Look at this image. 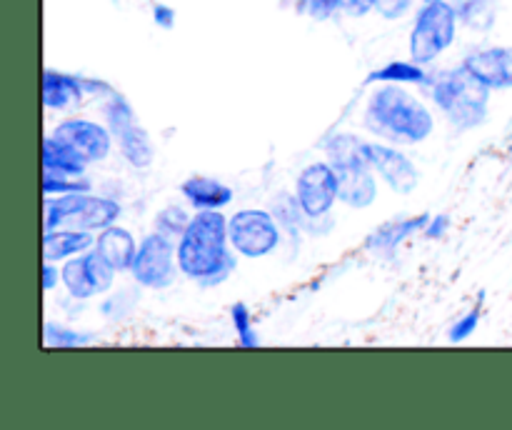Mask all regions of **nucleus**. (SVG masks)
<instances>
[{
	"label": "nucleus",
	"mask_w": 512,
	"mask_h": 430,
	"mask_svg": "<svg viewBox=\"0 0 512 430\" xmlns=\"http://www.w3.org/2000/svg\"><path fill=\"white\" fill-rule=\"evenodd\" d=\"M58 283L60 268H55L53 260H43V265H40V285H43V290H53Z\"/></svg>",
	"instance_id": "nucleus-33"
},
{
	"label": "nucleus",
	"mask_w": 512,
	"mask_h": 430,
	"mask_svg": "<svg viewBox=\"0 0 512 430\" xmlns=\"http://www.w3.org/2000/svg\"><path fill=\"white\" fill-rule=\"evenodd\" d=\"M230 318H233V328L238 333V340L243 348H258L260 335L253 330V320H250V310L245 303H233L230 308Z\"/></svg>",
	"instance_id": "nucleus-25"
},
{
	"label": "nucleus",
	"mask_w": 512,
	"mask_h": 430,
	"mask_svg": "<svg viewBox=\"0 0 512 430\" xmlns=\"http://www.w3.org/2000/svg\"><path fill=\"white\" fill-rule=\"evenodd\" d=\"M120 218L118 200L103 198L90 193H68L55 195L45 200L43 233L60 228L75 230H103Z\"/></svg>",
	"instance_id": "nucleus-5"
},
{
	"label": "nucleus",
	"mask_w": 512,
	"mask_h": 430,
	"mask_svg": "<svg viewBox=\"0 0 512 430\" xmlns=\"http://www.w3.org/2000/svg\"><path fill=\"white\" fill-rule=\"evenodd\" d=\"M430 218H433V215L420 213V215H413V218L393 220V223L380 225V228H375L373 233L368 235L365 245H368V250H373V253H383V255L395 253V250H398V245L405 243L410 235H415V233H420V230L428 228Z\"/></svg>",
	"instance_id": "nucleus-17"
},
{
	"label": "nucleus",
	"mask_w": 512,
	"mask_h": 430,
	"mask_svg": "<svg viewBox=\"0 0 512 430\" xmlns=\"http://www.w3.org/2000/svg\"><path fill=\"white\" fill-rule=\"evenodd\" d=\"M228 218L223 210H198L178 240L180 273L200 285L223 283L235 268Z\"/></svg>",
	"instance_id": "nucleus-1"
},
{
	"label": "nucleus",
	"mask_w": 512,
	"mask_h": 430,
	"mask_svg": "<svg viewBox=\"0 0 512 430\" xmlns=\"http://www.w3.org/2000/svg\"><path fill=\"white\" fill-rule=\"evenodd\" d=\"M190 218H193V215L185 213L183 208H175V205H170V208L160 210V215L155 218V225H158L160 233L170 235V238H173V235H178L180 238V235L185 233V228H188Z\"/></svg>",
	"instance_id": "nucleus-27"
},
{
	"label": "nucleus",
	"mask_w": 512,
	"mask_h": 430,
	"mask_svg": "<svg viewBox=\"0 0 512 430\" xmlns=\"http://www.w3.org/2000/svg\"><path fill=\"white\" fill-rule=\"evenodd\" d=\"M90 183L80 178H68V175H50L43 173V193L45 195H68V193H88Z\"/></svg>",
	"instance_id": "nucleus-26"
},
{
	"label": "nucleus",
	"mask_w": 512,
	"mask_h": 430,
	"mask_svg": "<svg viewBox=\"0 0 512 430\" xmlns=\"http://www.w3.org/2000/svg\"><path fill=\"white\" fill-rule=\"evenodd\" d=\"M465 70L490 90H510L512 88V48H478L470 50L463 58Z\"/></svg>",
	"instance_id": "nucleus-13"
},
{
	"label": "nucleus",
	"mask_w": 512,
	"mask_h": 430,
	"mask_svg": "<svg viewBox=\"0 0 512 430\" xmlns=\"http://www.w3.org/2000/svg\"><path fill=\"white\" fill-rule=\"evenodd\" d=\"M460 25L475 33H485L498 20V0H450Z\"/></svg>",
	"instance_id": "nucleus-22"
},
{
	"label": "nucleus",
	"mask_w": 512,
	"mask_h": 430,
	"mask_svg": "<svg viewBox=\"0 0 512 430\" xmlns=\"http://www.w3.org/2000/svg\"><path fill=\"white\" fill-rule=\"evenodd\" d=\"M88 165L90 163H85L70 145H65L63 140H58L55 135H48V138L43 140V173L83 178Z\"/></svg>",
	"instance_id": "nucleus-19"
},
{
	"label": "nucleus",
	"mask_w": 512,
	"mask_h": 430,
	"mask_svg": "<svg viewBox=\"0 0 512 430\" xmlns=\"http://www.w3.org/2000/svg\"><path fill=\"white\" fill-rule=\"evenodd\" d=\"M410 8H413V0H378L375 13L383 15L385 20H400L408 15Z\"/></svg>",
	"instance_id": "nucleus-30"
},
{
	"label": "nucleus",
	"mask_w": 512,
	"mask_h": 430,
	"mask_svg": "<svg viewBox=\"0 0 512 430\" xmlns=\"http://www.w3.org/2000/svg\"><path fill=\"white\" fill-rule=\"evenodd\" d=\"M180 190L195 210H223L233 200L230 185L208 178V175H193V178L183 180Z\"/></svg>",
	"instance_id": "nucleus-18"
},
{
	"label": "nucleus",
	"mask_w": 512,
	"mask_h": 430,
	"mask_svg": "<svg viewBox=\"0 0 512 430\" xmlns=\"http://www.w3.org/2000/svg\"><path fill=\"white\" fill-rule=\"evenodd\" d=\"M105 123H108L113 138H118L123 130H128L130 125L138 123V120H135L133 105H130L128 100H125V95H120L118 90H115L108 98V103H105Z\"/></svg>",
	"instance_id": "nucleus-23"
},
{
	"label": "nucleus",
	"mask_w": 512,
	"mask_h": 430,
	"mask_svg": "<svg viewBox=\"0 0 512 430\" xmlns=\"http://www.w3.org/2000/svg\"><path fill=\"white\" fill-rule=\"evenodd\" d=\"M448 228H450V215L443 213V215H433L428 223V228H425L423 233H425V238L435 240V238H443V235L448 233Z\"/></svg>",
	"instance_id": "nucleus-34"
},
{
	"label": "nucleus",
	"mask_w": 512,
	"mask_h": 430,
	"mask_svg": "<svg viewBox=\"0 0 512 430\" xmlns=\"http://www.w3.org/2000/svg\"><path fill=\"white\" fill-rule=\"evenodd\" d=\"M153 20L155 25H160L163 30L175 28V8H170L168 3H155L153 5Z\"/></svg>",
	"instance_id": "nucleus-32"
},
{
	"label": "nucleus",
	"mask_w": 512,
	"mask_h": 430,
	"mask_svg": "<svg viewBox=\"0 0 512 430\" xmlns=\"http://www.w3.org/2000/svg\"><path fill=\"white\" fill-rule=\"evenodd\" d=\"M480 315H483V303H478L473 310H468V313H465L463 318L455 320L453 328H450V333H448L450 343H463V340H468L470 335H473L475 330H478Z\"/></svg>",
	"instance_id": "nucleus-28"
},
{
	"label": "nucleus",
	"mask_w": 512,
	"mask_h": 430,
	"mask_svg": "<svg viewBox=\"0 0 512 430\" xmlns=\"http://www.w3.org/2000/svg\"><path fill=\"white\" fill-rule=\"evenodd\" d=\"M428 70L425 65L410 60H390V63L380 65L378 70L365 78V83H395V85H430Z\"/></svg>",
	"instance_id": "nucleus-20"
},
{
	"label": "nucleus",
	"mask_w": 512,
	"mask_h": 430,
	"mask_svg": "<svg viewBox=\"0 0 512 430\" xmlns=\"http://www.w3.org/2000/svg\"><path fill=\"white\" fill-rule=\"evenodd\" d=\"M458 25L450 0H423L410 30V58L420 65L435 63L455 43Z\"/></svg>",
	"instance_id": "nucleus-6"
},
{
	"label": "nucleus",
	"mask_w": 512,
	"mask_h": 430,
	"mask_svg": "<svg viewBox=\"0 0 512 430\" xmlns=\"http://www.w3.org/2000/svg\"><path fill=\"white\" fill-rule=\"evenodd\" d=\"M58 140L75 150L85 163H100L110 155L113 148V133L105 125L85 118H65L60 120L58 128L53 130Z\"/></svg>",
	"instance_id": "nucleus-11"
},
{
	"label": "nucleus",
	"mask_w": 512,
	"mask_h": 430,
	"mask_svg": "<svg viewBox=\"0 0 512 430\" xmlns=\"http://www.w3.org/2000/svg\"><path fill=\"white\" fill-rule=\"evenodd\" d=\"M328 163L338 173V195L340 203L348 208L365 210L378 198V180L375 170L370 165L365 140H360L353 133H338L325 143Z\"/></svg>",
	"instance_id": "nucleus-3"
},
{
	"label": "nucleus",
	"mask_w": 512,
	"mask_h": 430,
	"mask_svg": "<svg viewBox=\"0 0 512 430\" xmlns=\"http://www.w3.org/2000/svg\"><path fill=\"white\" fill-rule=\"evenodd\" d=\"M95 238L98 235L93 230H75V228H60V230H48L43 233V260H70L75 255L88 253L90 248H95Z\"/></svg>",
	"instance_id": "nucleus-15"
},
{
	"label": "nucleus",
	"mask_w": 512,
	"mask_h": 430,
	"mask_svg": "<svg viewBox=\"0 0 512 430\" xmlns=\"http://www.w3.org/2000/svg\"><path fill=\"white\" fill-rule=\"evenodd\" d=\"M90 340H93L90 335L78 333V330H70L58 323H45L43 328V343L48 345V348H80V345H88Z\"/></svg>",
	"instance_id": "nucleus-24"
},
{
	"label": "nucleus",
	"mask_w": 512,
	"mask_h": 430,
	"mask_svg": "<svg viewBox=\"0 0 512 430\" xmlns=\"http://www.w3.org/2000/svg\"><path fill=\"white\" fill-rule=\"evenodd\" d=\"M115 273L118 270L98 250L90 248L88 253L65 260L63 268H60V283L75 300H88L100 293H108L113 288Z\"/></svg>",
	"instance_id": "nucleus-9"
},
{
	"label": "nucleus",
	"mask_w": 512,
	"mask_h": 430,
	"mask_svg": "<svg viewBox=\"0 0 512 430\" xmlns=\"http://www.w3.org/2000/svg\"><path fill=\"white\" fill-rule=\"evenodd\" d=\"M115 140H118L123 158L128 160L133 168L143 170L153 163L155 150H153V143H150L148 130H145L143 125H138V123L130 125V128L123 130V133H120Z\"/></svg>",
	"instance_id": "nucleus-21"
},
{
	"label": "nucleus",
	"mask_w": 512,
	"mask_h": 430,
	"mask_svg": "<svg viewBox=\"0 0 512 430\" xmlns=\"http://www.w3.org/2000/svg\"><path fill=\"white\" fill-rule=\"evenodd\" d=\"M230 245L243 258H265L280 245L278 218L268 210H238L228 218Z\"/></svg>",
	"instance_id": "nucleus-8"
},
{
	"label": "nucleus",
	"mask_w": 512,
	"mask_h": 430,
	"mask_svg": "<svg viewBox=\"0 0 512 430\" xmlns=\"http://www.w3.org/2000/svg\"><path fill=\"white\" fill-rule=\"evenodd\" d=\"M378 0H338V13L350 15V18H363V15L373 13Z\"/></svg>",
	"instance_id": "nucleus-31"
},
{
	"label": "nucleus",
	"mask_w": 512,
	"mask_h": 430,
	"mask_svg": "<svg viewBox=\"0 0 512 430\" xmlns=\"http://www.w3.org/2000/svg\"><path fill=\"white\" fill-rule=\"evenodd\" d=\"M40 98H43V108L48 110H65V113H68V110H75L85 100L83 75L45 68Z\"/></svg>",
	"instance_id": "nucleus-14"
},
{
	"label": "nucleus",
	"mask_w": 512,
	"mask_h": 430,
	"mask_svg": "<svg viewBox=\"0 0 512 430\" xmlns=\"http://www.w3.org/2000/svg\"><path fill=\"white\" fill-rule=\"evenodd\" d=\"M368 158L378 178L388 185L393 193L410 195L420 185V170L403 150L385 143H365Z\"/></svg>",
	"instance_id": "nucleus-12"
},
{
	"label": "nucleus",
	"mask_w": 512,
	"mask_h": 430,
	"mask_svg": "<svg viewBox=\"0 0 512 430\" xmlns=\"http://www.w3.org/2000/svg\"><path fill=\"white\" fill-rule=\"evenodd\" d=\"M178 270V245H173L170 235L155 230L140 240L133 268H130L135 283L153 290L170 288L178 278Z\"/></svg>",
	"instance_id": "nucleus-7"
},
{
	"label": "nucleus",
	"mask_w": 512,
	"mask_h": 430,
	"mask_svg": "<svg viewBox=\"0 0 512 430\" xmlns=\"http://www.w3.org/2000/svg\"><path fill=\"white\" fill-rule=\"evenodd\" d=\"M365 128L390 143L415 145L430 138L435 118L423 100L405 90V85L380 83L365 105Z\"/></svg>",
	"instance_id": "nucleus-2"
},
{
	"label": "nucleus",
	"mask_w": 512,
	"mask_h": 430,
	"mask_svg": "<svg viewBox=\"0 0 512 430\" xmlns=\"http://www.w3.org/2000/svg\"><path fill=\"white\" fill-rule=\"evenodd\" d=\"M430 95L445 118L458 130H473L488 118L490 88L468 73L463 65L430 78Z\"/></svg>",
	"instance_id": "nucleus-4"
},
{
	"label": "nucleus",
	"mask_w": 512,
	"mask_h": 430,
	"mask_svg": "<svg viewBox=\"0 0 512 430\" xmlns=\"http://www.w3.org/2000/svg\"><path fill=\"white\" fill-rule=\"evenodd\" d=\"M338 190V173L333 165L328 160H315L298 175L295 198H298L305 218L318 220L333 210L335 200H340Z\"/></svg>",
	"instance_id": "nucleus-10"
},
{
	"label": "nucleus",
	"mask_w": 512,
	"mask_h": 430,
	"mask_svg": "<svg viewBox=\"0 0 512 430\" xmlns=\"http://www.w3.org/2000/svg\"><path fill=\"white\" fill-rule=\"evenodd\" d=\"M95 250H98V253L103 255V258L108 260L118 273H125V270L130 273L135 253H138V243H135L130 230L120 228V225L113 223L108 225V228L100 230L98 238H95Z\"/></svg>",
	"instance_id": "nucleus-16"
},
{
	"label": "nucleus",
	"mask_w": 512,
	"mask_h": 430,
	"mask_svg": "<svg viewBox=\"0 0 512 430\" xmlns=\"http://www.w3.org/2000/svg\"><path fill=\"white\" fill-rule=\"evenodd\" d=\"M298 10L313 20H330L338 13V0H298Z\"/></svg>",
	"instance_id": "nucleus-29"
}]
</instances>
